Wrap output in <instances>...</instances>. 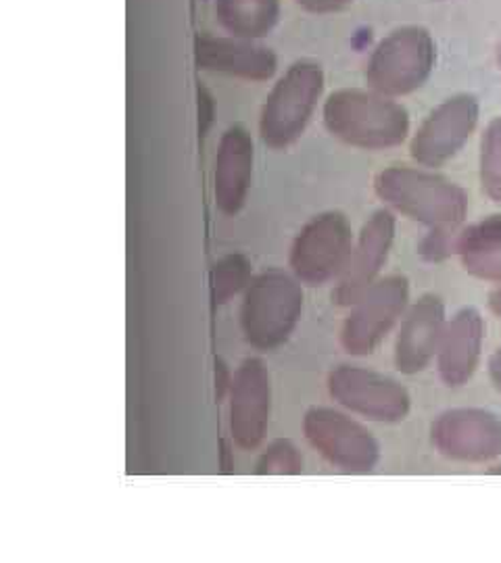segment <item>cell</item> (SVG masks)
<instances>
[{
    "instance_id": "6da1fadb",
    "label": "cell",
    "mask_w": 501,
    "mask_h": 563,
    "mask_svg": "<svg viewBox=\"0 0 501 563\" xmlns=\"http://www.w3.org/2000/svg\"><path fill=\"white\" fill-rule=\"evenodd\" d=\"M324 128L361 151H389L410 136V113L393 97L372 88H341L322 107Z\"/></svg>"
},
{
    "instance_id": "7a4b0ae2",
    "label": "cell",
    "mask_w": 501,
    "mask_h": 563,
    "mask_svg": "<svg viewBox=\"0 0 501 563\" xmlns=\"http://www.w3.org/2000/svg\"><path fill=\"white\" fill-rule=\"evenodd\" d=\"M374 192L391 211L431 230H454L468 216V192L428 167L391 165L374 178Z\"/></svg>"
},
{
    "instance_id": "3957f363",
    "label": "cell",
    "mask_w": 501,
    "mask_h": 563,
    "mask_svg": "<svg viewBox=\"0 0 501 563\" xmlns=\"http://www.w3.org/2000/svg\"><path fill=\"white\" fill-rule=\"evenodd\" d=\"M303 307V284L291 272L279 267L261 272L242 292V339L261 353L281 349L297 330Z\"/></svg>"
},
{
    "instance_id": "277c9868",
    "label": "cell",
    "mask_w": 501,
    "mask_h": 563,
    "mask_svg": "<svg viewBox=\"0 0 501 563\" xmlns=\"http://www.w3.org/2000/svg\"><path fill=\"white\" fill-rule=\"evenodd\" d=\"M324 90V71L314 60L293 63L261 107L260 136L272 151H284L299 141Z\"/></svg>"
},
{
    "instance_id": "5b68a950",
    "label": "cell",
    "mask_w": 501,
    "mask_h": 563,
    "mask_svg": "<svg viewBox=\"0 0 501 563\" xmlns=\"http://www.w3.org/2000/svg\"><path fill=\"white\" fill-rule=\"evenodd\" d=\"M437 63V46L428 30L403 25L386 34L366 65L368 88L386 97H405L428 81Z\"/></svg>"
},
{
    "instance_id": "8992f818",
    "label": "cell",
    "mask_w": 501,
    "mask_h": 563,
    "mask_svg": "<svg viewBox=\"0 0 501 563\" xmlns=\"http://www.w3.org/2000/svg\"><path fill=\"white\" fill-rule=\"evenodd\" d=\"M301 428L309 446L345 474L363 476L374 472L381 462L377 437L345 411L320 405L309 407Z\"/></svg>"
},
{
    "instance_id": "52a82bcc",
    "label": "cell",
    "mask_w": 501,
    "mask_h": 563,
    "mask_svg": "<svg viewBox=\"0 0 501 563\" xmlns=\"http://www.w3.org/2000/svg\"><path fill=\"white\" fill-rule=\"evenodd\" d=\"M353 244L351 223L341 211H324L305 223L291 244V274L312 288L337 282L349 263Z\"/></svg>"
},
{
    "instance_id": "ba28073f",
    "label": "cell",
    "mask_w": 501,
    "mask_h": 563,
    "mask_svg": "<svg viewBox=\"0 0 501 563\" xmlns=\"http://www.w3.org/2000/svg\"><path fill=\"white\" fill-rule=\"evenodd\" d=\"M328 397L353 416L379 423H400L410 416L407 388L377 369L342 363L328 372Z\"/></svg>"
},
{
    "instance_id": "9c48e42d",
    "label": "cell",
    "mask_w": 501,
    "mask_h": 563,
    "mask_svg": "<svg viewBox=\"0 0 501 563\" xmlns=\"http://www.w3.org/2000/svg\"><path fill=\"white\" fill-rule=\"evenodd\" d=\"M410 307V280L401 274L384 276L372 284L349 307L341 325L342 351L351 357L372 355Z\"/></svg>"
},
{
    "instance_id": "30bf717a",
    "label": "cell",
    "mask_w": 501,
    "mask_h": 563,
    "mask_svg": "<svg viewBox=\"0 0 501 563\" xmlns=\"http://www.w3.org/2000/svg\"><path fill=\"white\" fill-rule=\"evenodd\" d=\"M481 118V104L472 95H454L439 102L421 123L410 142V155L421 167L437 169L451 162Z\"/></svg>"
},
{
    "instance_id": "8fae6325",
    "label": "cell",
    "mask_w": 501,
    "mask_h": 563,
    "mask_svg": "<svg viewBox=\"0 0 501 563\" xmlns=\"http://www.w3.org/2000/svg\"><path fill=\"white\" fill-rule=\"evenodd\" d=\"M431 443L451 462H493L501 457V418L481 407L447 409L431 423Z\"/></svg>"
},
{
    "instance_id": "7c38bea8",
    "label": "cell",
    "mask_w": 501,
    "mask_h": 563,
    "mask_svg": "<svg viewBox=\"0 0 501 563\" xmlns=\"http://www.w3.org/2000/svg\"><path fill=\"white\" fill-rule=\"evenodd\" d=\"M272 416V376L265 363L247 357L235 372L228 393V428L242 451L258 449Z\"/></svg>"
},
{
    "instance_id": "4fadbf2b",
    "label": "cell",
    "mask_w": 501,
    "mask_h": 563,
    "mask_svg": "<svg viewBox=\"0 0 501 563\" xmlns=\"http://www.w3.org/2000/svg\"><path fill=\"white\" fill-rule=\"evenodd\" d=\"M395 230L397 220L391 209L374 211L361 225L349 263L333 288V302L337 307L349 309L372 284L381 280L395 242Z\"/></svg>"
},
{
    "instance_id": "5bb4252c",
    "label": "cell",
    "mask_w": 501,
    "mask_h": 563,
    "mask_svg": "<svg viewBox=\"0 0 501 563\" xmlns=\"http://www.w3.org/2000/svg\"><path fill=\"white\" fill-rule=\"evenodd\" d=\"M447 325L445 302L437 295H422L412 302L401 320L393 360L405 376H416L437 360Z\"/></svg>"
},
{
    "instance_id": "9a60e30c",
    "label": "cell",
    "mask_w": 501,
    "mask_h": 563,
    "mask_svg": "<svg viewBox=\"0 0 501 563\" xmlns=\"http://www.w3.org/2000/svg\"><path fill=\"white\" fill-rule=\"evenodd\" d=\"M484 334L487 323L475 307H464L447 320L437 353V372L445 386L460 388L472 380L481 365Z\"/></svg>"
},
{
    "instance_id": "2e32d148",
    "label": "cell",
    "mask_w": 501,
    "mask_h": 563,
    "mask_svg": "<svg viewBox=\"0 0 501 563\" xmlns=\"http://www.w3.org/2000/svg\"><path fill=\"white\" fill-rule=\"evenodd\" d=\"M255 146L249 132L235 125L221 134L216 167H214V199L224 216H237L247 201L253 181Z\"/></svg>"
},
{
    "instance_id": "e0dca14e",
    "label": "cell",
    "mask_w": 501,
    "mask_h": 563,
    "mask_svg": "<svg viewBox=\"0 0 501 563\" xmlns=\"http://www.w3.org/2000/svg\"><path fill=\"white\" fill-rule=\"evenodd\" d=\"M195 60L205 71L251 81L270 80L279 67L270 48L235 36H199L195 42Z\"/></svg>"
},
{
    "instance_id": "ac0fdd59",
    "label": "cell",
    "mask_w": 501,
    "mask_h": 563,
    "mask_svg": "<svg viewBox=\"0 0 501 563\" xmlns=\"http://www.w3.org/2000/svg\"><path fill=\"white\" fill-rule=\"evenodd\" d=\"M456 255L472 278L501 284V213L472 223L458 234Z\"/></svg>"
},
{
    "instance_id": "d6986e66",
    "label": "cell",
    "mask_w": 501,
    "mask_h": 563,
    "mask_svg": "<svg viewBox=\"0 0 501 563\" xmlns=\"http://www.w3.org/2000/svg\"><path fill=\"white\" fill-rule=\"evenodd\" d=\"M216 18L230 36L255 41L279 23L281 0H216Z\"/></svg>"
},
{
    "instance_id": "ffe728a7",
    "label": "cell",
    "mask_w": 501,
    "mask_h": 563,
    "mask_svg": "<svg viewBox=\"0 0 501 563\" xmlns=\"http://www.w3.org/2000/svg\"><path fill=\"white\" fill-rule=\"evenodd\" d=\"M253 280V265L241 255L230 253L214 263L211 267V299L216 305L232 301L239 292H244L249 282Z\"/></svg>"
},
{
    "instance_id": "44dd1931",
    "label": "cell",
    "mask_w": 501,
    "mask_h": 563,
    "mask_svg": "<svg viewBox=\"0 0 501 563\" xmlns=\"http://www.w3.org/2000/svg\"><path fill=\"white\" fill-rule=\"evenodd\" d=\"M479 180L482 192L493 202H501V115L487 123L479 153Z\"/></svg>"
},
{
    "instance_id": "7402d4cb",
    "label": "cell",
    "mask_w": 501,
    "mask_h": 563,
    "mask_svg": "<svg viewBox=\"0 0 501 563\" xmlns=\"http://www.w3.org/2000/svg\"><path fill=\"white\" fill-rule=\"evenodd\" d=\"M303 472V455L293 441L276 439L261 451L255 463L260 476H297Z\"/></svg>"
},
{
    "instance_id": "603a6c76",
    "label": "cell",
    "mask_w": 501,
    "mask_h": 563,
    "mask_svg": "<svg viewBox=\"0 0 501 563\" xmlns=\"http://www.w3.org/2000/svg\"><path fill=\"white\" fill-rule=\"evenodd\" d=\"M422 260L428 263H442L456 253V239H451V230L435 228L431 230L418 246Z\"/></svg>"
},
{
    "instance_id": "cb8c5ba5",
    "label": "cell",
    "mask_w": 501,
    "mask_h": 563,
    "mask_svg": "<svg viewBox=\"0 0 501 563\" xmlns=\"http://www.w3.org/2000/svg\"><path fill=\"white\" fill-rule=\"evenodd\" d=\"M299 7H303L305 11L309 13H335V11H341L347 4H351L353 0H295Z\"/></svg>"
},
{
    "instance_id": "d4e9b609",
    "label": "cell",
    "mask_w": 501,
    "mask_h": 563,
    "mask_svg": "<svg viewBox=\"0 0 501 563\" xmlns=\"http://www.w3.org/2000/svg\"><path fill=\"white\" fill-rule=\"evenodd\" d=\"M214 374H216V399L220 402L228 401V393H230L235 374L228 369V365L221 362V360H216Z\"/></svg>"
},
{
    "instance_id": "484cf974",
    "label": "cell",
    "mask_w": 501,
    "mask_h": 563,
    "mask_svg": "<svg viewBox=\"0 0 501 563\" xmlns=\"http://www.w3.org/2000/svg\"><path fill=\"white\" fill-rule=\"evenodd\" d=\"M487 372H489V380L493 384V388L501 395V344L493 351V355L489 357Z\"/></svg>"
},
{
    "instance_id": "4316f807",
    "label": "cell",
    "mask_w": 501,
    "mask_h": 563,
    "mask_svg": "<svg viewBox=\"0 0 501 563\" xmlns=\"http://www.w3.org/2000/svg\"><path fill=\"white\" fill-rule=\"evenodd\" d=\"M199 121L200 132L205 134L209 123H211V99H209V95L205 90H199Z\"/></svg>"
},
{
    "instance_id": "83f0119b",
    "label": "cell",
    "mask_w": 501,
    "mask_h": 563,
    "mask_svg": "<svg viewBox=\"0 0 501 563\" xmlns=\"http://www.w3.org/2000/svg\"><path fill=\"white\" fill-rule=\"evenodd\" d=\"M489 309H491V313H493L495 318H500L501 320V284L495 290L489 292Z\"/></svg>"
},
{
    "instance_id": "f1b7e54d",
    "label": "cell",
    "mask_w": 501,
    "mask_h": 563,
    "mask_svg": "<svg viewBox=\"0 0 501 563\" xmlns=\"http://www.w3.org/2000/svg\"><path fill=\"white\" fill-rule=\"evenodd\" d=\"M489 474H501V465H495V467H491V470H489Z\"/></svg>"
},
{
    "instance_id": "f546056e",
    "label": "cell",
    "mask_w": 501,
    "mask_h": 563,
    "mask_svg": "<svg viewBox=\"0 0 501 563\" xmlns=\"http://www.w3.org/2000/svg\"><path fill=\"white\" fill-rule=\"evenodd\" d=\"M498 65H500V69H501V42H500V46H498Z\"/></svg>"
}]
</instances>
